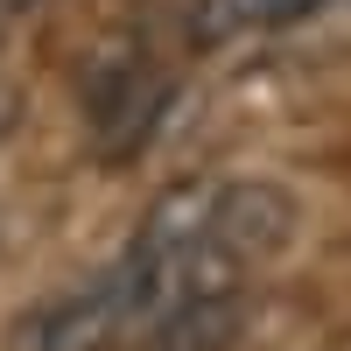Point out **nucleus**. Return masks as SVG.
Returning a JSON list of instances; mask_svg holds the SVG:
<instances>
[{"label": "nucleus", "instance_id": "nucleus-1", "mask_svg": "<svg viewBox=\"0 0 351 351\" xmlns=\"http://www.w3.org/2000/svg\"><path fill=\"white\" fill-rule=\"evenodd\" d=\"M162 106H169V77H162L155 64L120 56L112 71H99V84H92V134H99V155H106V162L141 155V141L155 134Z\"/></svg>", "mask_w": 351, "mask_h": 351}, {"label": "nucleus", "instance_id": "nucleus-2", "mask_svg": "<svg viewBox=\"0 0 351 351\" xmlns=\"http://www.w3.org/2000/svg\"><path fill=\"white\" fill-rule=\"evenodd\" d=\"M134 324V295L120 267L71 288V295H56L36 324H28V351H112V337H120Z\"/></svg>", "mask_w": 351, "mask_h": 351}, {"label": "nucleus", "instance_id": "nucleus-3", "mask_svg": "<svg viewBox=\"0 0 351 351\" xmlns=\"http://www.w3.org/2000/svg\"><path fill=\"white\" fill-rule=\"evenodd\" d=\"M295 232V197L274 183H218V239L239 260H267Z\"/></svg>", "mask_w": 351, "mask_h": 351}, {"label": "nucleus", "instance_id": "nucleus-4", "mask_svg": "<svg viewBox=\"0 0 351 351\" xmlns=\"http://www.w3.org/2000/svg\"><path fill=\"white\" fill-rule=\"evenodd\" d=\"M239 309H246V295H197V302L162 309L148 324V337H155V351H225L246 324Z\"/></svg>", "mask_w": 351, "mask_h": 351}, {"label": "nucleus", "instance_id": "nucleus-5", "mask_svg": "<svg viewBox=\"0 0 351 351\" xmlns=\"http://www.w3.org/2000/svg\"><path fill=\"white\" fill-rule=\"evenodd\" d=\"M309 0H197L190 8V36L197 43H232V36H253V28H281L295 21Z\"/></svg>", "mask_w": 351, "mask_h": 351}]
</instances>
